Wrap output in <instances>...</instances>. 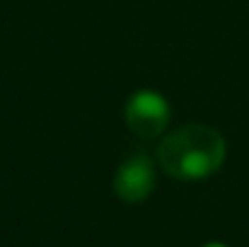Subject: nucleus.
Returning <instances> with one entry per match:
<instances>
[{"label": "nucleus", "instance_id": "nucleus-2", "mask_svg": "<svg viewBox=\"0 0 249 247\" xmlns=\"http://www.w3.org/2000/svg\"><path fill=\"white\" fill-rule=\"evenodd\" d=\"M126 126L138 138H158L162 136L172 119V109L165 95L155 90H138L128 97L126 109Z\"/></svg>", "mask_w": 249, "mask_h": 247}, {"label": "nucleus", "instance_id": "nucleus-4", "mask_svg": "<svg viewBox=\"0 0 249 247\" xmlns=\"http://www.w3.org/2000/svg\"><path fill=\"white\" fill-rule=\"evenodd\" d=\"M206 247H228V245H223V243H208Z\"/></svg>", "mask_w": 249, "mask_h": 247}, {"label": "nucleus", "instance_id": "nucleus-3", "mask_svg": "<svg viewBox=\"0 0 249 247\" xmlns=\"http://www.w3.org/2000/svg\"><path fill=\"white\" fill-rule=\"evenodd\" d=\"M114 194L126 204L145 201L155 189V163L145 153H133L114 172Z\"/></svg>", "mask_w": 249, "mask_h": 247}, {"label": "nucleus", "instance_id": "nucleus-1", "mask_svg": "<svg viewBox=\"0 0 249 247\" xmlns=\"http://www.w3.org/2000/svg\"><path fill=\"white\" fill-rule=\"evenodd\" d=\"M225 138L203 124H186L167 133L158 146V165L165 174L181 182H196L215 174L225 163Z\"/></svg>", "mask_w": 249, "mask_h": 247}]
</instances>
